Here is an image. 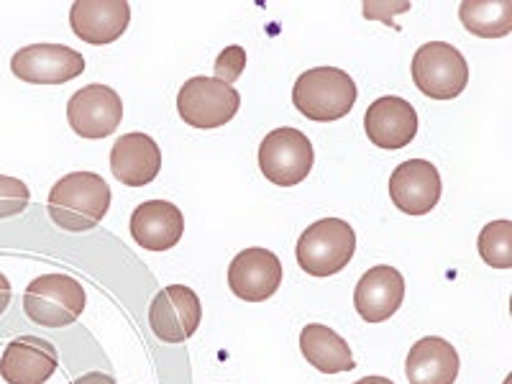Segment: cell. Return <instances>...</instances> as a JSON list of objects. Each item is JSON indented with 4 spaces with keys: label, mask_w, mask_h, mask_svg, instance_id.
<instances>
[{
    "label": "cell",
    "mask_w": 512,
    "mask_h": 384,
    "mask_svg": "<svg viewBox=\"0 0 512 384\" xmlns=\"http://www.w3.org/2000/svg\"><path fill=\"white\" fill-rule=\"evenodd\" d=\"M459 18L474 36L500 39L512 31V0H464Z\"/></svg>",
    "instance_id": "obj_21"
},
{
    "label": "cell",
    "mask_w": 512,
    "mask_h": 384,
    "mask_svg": "<svg viewBox=\"0 0 512 384\" xmlns=\"http://www.w3.org/2000/svg\"><path fill=\"white\" fill-rule=\"evenodd\" d=\"M11 70L31 85H62L85 72V57L64 44H31L13 54Z\"/></svg>",
    "instance_id": "obj_9"
},
{
    "label": "cell",
    "mask_w": 512,
    "mask_h": 384,
    "mask_svg": "<svg viewBox=\"0 0 512 384\" xmlns=\"http://www.w3.org/2000/svg\"><path fill=\"white\" fill-rule=\"evenodd\" d=\"M313 162V144L300 128H274L259 146V169L272 185H300L303 180H308Z\"/></svg>",
    "instance_id": "obj_6"
},
{
    "label": "cell",
    "mask_w": 512,
    "mask_h": 384,
    "mask_svg": "<svg viewBox=\"0 0 512 384\" xmlns=\"http://www.w3.org/2000/svg\"><path fill=\"white\" fill-rule=\"evenodd\" d=\"M85 290L67 274H41L26 287L24 310L31 323L44 328H64L85 310Z\"/></svg>",
    "instance_id": "obj_4"
},
{
    "label": "cell",
    "mask_w": 512,
    "mask_h": 384,
    "mask_svg": "<svg viewBox=\"0 0 512 384\" xmlns=\"http://www.w3.org/2000/svg\"><path fill=\"white\" fill-rule=\"evenodd\" d=\"M405 277L395 267L379 264L359 280L354 292V308L367 323H384L402 308Z\"/></svg>",
    "instance_id": "obj_16"
},
{
    "label": "cell",
    "mask_w": 512,
    "mask_h": 384,
    "mask_svg": "<svg viewBox=\"0 0 512 384\" xmlns=\"http://www.w3.org/2000/svg\"><path fill=\"white\" fill-rule=\"evenodd\" d=\"M67 121L82 139H108L123 121V100L108 85H88L67 103Z\"/></svg>",
    "instance_id": "obj_10"
},
{
    "label": "cell",
    "mask_w": 512,
    "mask_h": 384,
    "mask_svg": "<svg viewBox=\"0 0 512 384\" xmlns=\"http://www.w3.org/2000/svg\"><path fill=\"white\" fill-rule=\"evenodd\" d=\"M292 103L310 121H338L356 103V82L338 67H313L297 77Z\"/></svg>",
    "instance_id": "obj_2"
},
{
    "label": "cell",
    "mask_w": 512,
    "mask_h": 384,
    "mask_svg": "<svg viewBox=\"0 0 512 384\" xmlns=\"http://www.w3.org/2000/svg\"><path fill=\"white\" fill-rule=\"evenodd\" d=\"M162 152L149 134H123L111 149V172L121 185L144 187L157 180Z\"/></svg>",
    "instance_id": "obj_18"
},
{
    "label": "cell",
    "mask_w": 512,
    "mask_h": 384,
    "mask_svg": "<svg viewBox=\"0 0 512 384\" xmlns=\"http://www.w3.org/2000/svg\"><path fill=\"white\" fill-rule=\"evenodd\" d=\"M413 82L428 98L454 100L469 85V64L446 41H428L413 57Z\"/></svg>",
    "instance_id": "obj_5"
},
{
    "label": "cell",
    "mask_w": 512,
    "mask_h": 384,
    "mask_svg": "<svg viewBox=\"0 0 512 384\" xmlns=\"http://www.w3.org/2000/svg\"><path fill=\"white\" fill-rule=\"evenodd\" d=\"M356 233L349 221L341 218H323L315 221L297 239V264L313 277H331L338 274L354 259Z\"/></svg>",
    "instance_id": "obj_3"
},
{
    "label": "cell",
    "mask_w": 512,
    "mask_h": 384,
    "mask_svg": "<svg viewBox=\"0 0 512 384\" xmlns=\"http://www.w3.org/2000/svg\"><path fill=\"white\" fill-rule=\"evenodd\" d=\"M11 282H8V277L3 272H0V315L6 313L8 305H11Z\"/></svg>",
    "instance_id": "obj_26"
},
{
    "label": "cell",
    "mask_w": 512,
    "mask_h": 384,
    "mask_svg": "<svg viewBox=\"0 0 512 384\" xmlns=\"http://www.w3.org/2000/svg\"><path fill=\"white\" fill-rule=\"evenodd\" d=\"M300 351L308 364H313L323 374L351 372L356 367L349 344L333 328L320 326V323H310L300 331Z\"/></svg>",
    "instance_id": "obj_20"
},
{
    "label": "cell",
    "mask_w": 512,
    "mask_h": 384,
    "mask_svg": "<svg viewBox=\"0 0 512 384\" xmlns=\"http://www.w3.org/2000/svg\"><path fill=\"white\" fill-rule=\"evenodd\" d=\"M131 24V6L126 0H77L70 8V26L77 39L88 44H113Z\"/></svg>",
    "instance_id": "obj_14"
},
{
    "label": "cell",
    "mask_w": 512,
    "mask_h": 384,
    "mask_svg": "<svg viewBox=\"0 0 512 384\" xmlns=\"http://www.w3.org/2000/svg\"><path fill=\"white\" fill-rule=\"evenodd\" d=\"M459 354L438 336L420 338L405 361V377L410 384H454L459 377Z\"/></svg>",
    "instance_id": "obj_19"
},
{
    "label": "cell",
    "mask_w": 512,
    "mask_h": 384,
    "mask_svg": "<svg viewBox=\"0 0 512 384\" xmlns=\"http://www.w3.org/2000/svg\"><path fill=\"white\" fill-rule=\"evenodd\" d=\"M244 67H246V49L239 47V44L226 47L216 59V80H223L228 82V85H233V82L241 77Z\"/></svg>",
    "instance_id": "obj_24"
},
{
    "label": "cell",
    "mask_w": 512,
    "mask_h": 384,
    "mask_svg": "<svg viewBox=\"0 0 512 384\" xmlns=\"http://www.w3.org/2000/svg\"><path fill=\"white\" fill-rule=\"evenodd\" d=\"M203 323L198 292L185 285H169L149 305V326L164 344H185Z\"/></svg>",
    "instance_id": "obj_8"
},
{
    "label": "cell",
    "mask_w": 512,
    "mask_h": 384,
    "mask_svg": "<svg viewBox=\"0 0 512 384\" xmlns=\"http://www.w3.org/2000/svg\"><path fill=\"white\" fill-rule=\"evenodd\" d=\"M364 128H367L369 141L379 149H402L418 134V113L410 100L384 95L367 108Z\"/></svg>",
    "instance_id": "obj_15"
},
{
    "label": "cell",
    "mask_w": 512,
    "mask_h": 384,
    "mask_svg": "<svg viewBox=\"0 0 512 384\" xmlns=\"http://www.w3.org/2000/svg\"><path fill=\"white\" fill-rule=\"evenodd\" d=\"M31 203V190L24 180L0 175V221L21 216Z\"/></svg>",
    "instance_id": "obj_23"
},
{
    "label": "cell",
    "mask_w": 512,
    "mask_h": 384,
    "mask_svg": "<svg viewBox=\"0 0 512 384\" xmlns=\"http://www.w3.org/2000/svg\"><path fill=\"white\" fill-rule=\"evenodd\" d=\"M185 233L180 208L167 200H146L131 213V239L149 251L175 249Z\"/></svg>",
    "instance_id": "obj_17"
},
{
    "label": "cell",
    "mask_w": 512,
    "mask_h": 384,
    "mask_svg": "<svg viewBox=\"0 0 512 384\" xmlns=\"http://www.w3.org/2000/svg\"><path fill=\"white\" fill-rule=\"evenodd\" d=\"M70 384H116V379L108 377V374L103 372H88V374H82V377H77L75 382Z\"/></svg>",
    "instance_id": "obj_25"
},
{
    "label": "cell",
    "mask_w": 512,
    "mask_h": 384,
    "mask_svg": "<svg viewBox=\"0 0 512 384\" xmlns=\"http://www.w3.org/2000/svg\"><path fill=\"white\" fill-rule=\"evenodd\" d=\"M239 108V90L216 77H190L177 95V113L192 128L226 126Z\"/></svg>",
    "instance_id": "obj_7"
},
{
    "label": "cell",
    "mask_w": 512,
    "mask_h": 384,
    "mask_svg": "<svg viewBox=\"0 0 512 384\" xmlns=\"http://www.w3.org/2000/svg\"><path fill=\"white\" fill-rule=\"evenodd\" d=\"M54 344L39 336H18L0 356V377L6 384H44L57 372Z\"/></svg>",
    "instance_id": "obj_13"
},
{
    "label": "cell",
    "mask_w": 512,
    "mask_h": 384,
    "mask_svg": "<svg viewBox=\"0 0 512 384\" xmlns=\"http://www.w3.org/2000/svg\"><path fill=\"white\" fill-rule=\"evenodd\" d=\"M441 175L428 159H408L397 164L390 177V198L408 216H425L441 200Z\"/></svg>",
    "instance_id": "obj_12"
},
{
    "label": "cell",
    "mask_w": 512,
    "mask_h": 384,
    "mask_svg": "<svg viewBox=\"0 0 512 384\" xmlns=\"http://www.w3.org/2000/svg\"><path fill=\"white\" fill-rule=\"evenodd\" d=\"M479 256L489 267L510 269L512 267V223L510 221H492L482 228L477 239Z\"/></svg>",
    "instance_id": "obj_22"
},
{
    "label": "cell",
    "mask_w": 512,
    "mask_h": 384,
    "mask_svg": "<svg viewBox=\"0 0 512 384\" xmlns=\"http://www.w3.org/2000/svg\"><path fill=\"white\" fill-rule=\"evenodd\" d=\"M111 185L95 172H72L49 192V218L72 233L90 231L111 210Z\"/></svg>",
    "instance_id": "obj_1"
},
{
    "label": "cell",
    "mask_w": 512,
    "mask_h": 384,
    "mask_svg": "<svg viewBox=\"0 0 512 384\" xmlns=\"http://www.w3.org/2000/svg\"><path fill=\"white\" fill-rule=\"evenodd\" d=\"M282 285V262L262 246L239 251L228 267V287L246 303H264Z\"/></svg>",
    "instance_id": "obj_11"
},
{
    "label": "cell",
    "mask_w": 512,
    "mask_h": 384,
    "mask_svg": "<svg viewBox=\"0 0 512 384\" xmlns=\"http://www.w3.org/2000/svg\"><path fill=\"white\" fill-rule=\"evenodd\" d=\"M354 384H395V382H392V379H387V377H364V379H359V382H354Z\"/></svg>",
    "instance_id": "obj_27"
}]
</instances>
